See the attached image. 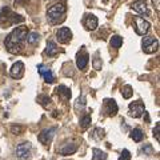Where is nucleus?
<instances>
[{
  "label": "nucleus",
  "mask_w": 160,
  "mask_h": 160,
  "mask_svg": "<svg viewBox=\"0 0 160 160\" xmlns=\"http://www.w3.org/2000/svg\"><path fill=\"white\" fill-rule=\"evenodd\" d=\"M28 27H16L4 40V46L9 53H20L28 35Z\"/></svg>",
  "instance_id": "f257e3e1"
},
{
  "label": "nucleus",
  "mask_w": 160,
  "mask_h": 160,
  "mask_svg": "<svg viewBox=\"0 0 160 160\" xmlns=\"http://www.w3.org/2000/svg\"><path fill=\"white\" fill-rule=\"evenodd\" d=\"M66 12H67L66 4L63 2L56 3V4H53V6L49 7L48 12H47V19H48L49 23L53 24V26L55 24H60L66 20Z\"/></svg>",
  "instance_id": "f03ea898"
},
{
  "label": "nucleus",
  "mask_w": 160,
  "mask_h": 160,
  "mask_svg": "<svg viewBox=\"0 0 160 160\" xmlns=\"http://www.w3.org/2000/svg\"><path fill=\"white\" fill-rule=\"evenodd\" d=\"M24 18L18 13H13L8 7H4L0 12V24L2 26H8V24H19L23 23Z\"/></svg>",
  "instance_id": "7ed1b4c3"
},
{
  "label": "nucleus",
  "mask_w": 160,
  "mask_h": 160,
  "mask_svg": "<svg viewBox=\"0 0 160 160\" xmlns=\"http://www.w3.org/2000/svg\"><path fill=\"white\" fill-rule=\"evenodd\" d=\"M32 144L29 142H24V143H20L19 146L15 149V153L16 156L22 160H29L32 158Z\"/></svg>",
  "instance_id": "20e7f679"
},
{
  "label": "nucleus",
  "mask_w": 160,
  "mask_h": 160,
  "mask_svg": "<svg viewBox=\"0 0 160 160\" xmlns=\"http://www.w3.org/2000/svg\"><path fill=\"white\" fill-rule=\"evenodd\" d=\"M142 48L146 53H153L159 48V40L153 36H146L142 40Z\"/></svg>",
  "instance_id": "39448f33"
},
{
  "label": "nucleus",
  "mask_w": 160,
  "mask_h": 160,
  "mask_svg": "<svg viewBox=\"0 0 160 160\" xmlns=\"http://www.w3.org/2000/svg\"><path fill=\"white\" fill-rule=\"evenodd\" d=\"M151 28V24L147 20H144L143 18L136 16L135 18V29H136V33L140 35V36H144Z\"/></svg>",
  "instance_id": "423d86ee"
},
{
  "label": "nucleus",
  "mask_w": 160,
  "mask_h": 160,
  "mask_svg": "<svg viewBox=\"0 0 160 160\" xmlns=\"http://www.w3.org/2000/svg\"><path fill=\"white\" fill-rule=\"evenodd\" d=\"M55 132H56V127H51V128H46V129H43L42 132L39 133V140H40V143H43V144H49L52 142V139L55 136Z\"/></svg>",
  "instance_id": "0eeeda50"
},
{
  "label": "nucleus",
  "mask_w": 160,
  "mask_h": 160,
  "mask_svg": "<svg viewBox=\"0 0 160 160\" xmlns=\"http://www.w3.org/2000/svg\"><path fill=\"white\" fill-rule=\"evenodd\" d=\"M144 104L140 102V100H138V102H133L129 104V116L131 118H140L142 115L144 113Z\"/></svg>",
  "instance_id": "6e6552de"
},
{
  "label": "nucleus",
  "mask_w": 160,
  "mask_h": 160,
  "mask_svg": "<svg viewBox=\"0 0 160 160\" xmlns=\"http://www.w3.org/2000/svg\"><path fill=\"white\" fill-rule=\"evenodd\" d=\"M103 109H104V112H106L107 116L112 118V116H115V115L118 113L119 107H118V104H116V102H115L113 99H106V100H104Z\"/></svg>",
  "instance_id": "1a4fd4ad"
},
{
  "label": "nucleus",
  "mask_w": 160,
  "mask_h": 160,
  "mask_svg": "<svg viewBox=\"0 0 160 160\" xmlns=\"http://www.w3.org/2000/svg\"><path fill=\"white\" fill-rule=\"evenodd\" d=\"M56 39H58V42L59 43H62V44H67L71 42V39H72V32H71V29L67 28V27H62L59 29V31L56 32Z\"/></svg>",
  "instance_id": "9d476101"
},
{
  "label": "nucleus",
  "mask_w": 160,
  "mask_h": 160,
  "mask_svg": "<svg viewBox=\"0 0 160 160\" xmlns=\"http://www.w3.org/2000/svg\"><path fill=\"white\" fill-rule=\"evenodd\" d=\"M38 69H39V73L44 78V80H46L48 84H52L55 82V76H53V73H52V71L49 68H47L46 66H43V64H39Z\"/></svg>",
  "instance_id": "9b49d317"
},
{
  "label": "nucleus",
  "mask_w": 160,
  "mask_h": 160,
  "mask_svg": "<svg viewBox=\"0 0 160 160\" xmlns=\"http://www.w3.org/2000/svg\"><path fill=\"white\" fill-rule=\"evenodd\" d=\"M131 8L133 9V11H136L138 13H140V15H146V16L149 15V9H148L147 3L144 2V0H138V2L132 3Z\"/></svg>",
  "instance_id": "f8f14e48"
},
{
  "label": "nucleus",
  "mask_w": 160,
  "mask_h": 160,
  "mask_svg": "<svg viewBox=\"0 0 160 160\" xmlns=\"http://www.w3.org/2000/svg\"><path fill=\"white\" fill-rule=\"evenodd\" d=\"M83 24H84V27H86V29H88V31H95V29L98 28L99 22H98V18L95 16V15H87L83 20Z\"/></svg>",
  "instance_id": "ddd939ff"
},
{
  "label": "nucleus",
  "mask_w": 160,
  "mask_h": 160,
  "mask_svg": "<svg viewBox=\"0 0 160 160\" xmlns=\"http://www.w3.org/2000/svg\"><path fill=\"white\" fill-rule=\"evenodd\" d=\"M88 62H89V55L84 51L82 52H79L78 53V56H76V67L79 69H84L87 66H88Z\"/></svg>",
  "instance_id": "4468645a"
},
{
  "label": "nucleus",
  "mask_w": 160,
  "mask_h": 160,
  "mask_svg": "<svg viewBox=\"0 0 160 160\" xmlns=\"http://www.w3.org/2000/svg\"><path fill=\"white\" fill-rule=\"evenodd\" d=\"M9 73H11V76L13 79H22L23 75H24V64L22 62H16L12 66L11 71H9Z\"/></svg>",
  "instance_id": "2eb2a0df"
},
{
  "label": "nucleus",
  "mask_w": 160,
  "mask_h": 160,
  "mask_svg": "<svg viewBox=\"0 0 160 160\" xmlns=\"http://www.w3.org/2000/svg\"><path fill=\"white\" fill-rule=\"evenodd\" d=\"M59 52V48L56 46V43L55 42H47V47H46V53L48 55V56H55V55H58Z\"/></svg>",
  "instance_id": "dca6fc26"
},
{
  "label": "nucleus",
  "mask_w": 160,
  "mask_h": 160,
  "mask_svg": "<svg viewBox=\"0 0 160 160\" xmlns=\"http://www.w3.org/2000/svg\"><path fill=\"white\" fill-rule=\"evenodd\" d=\"M78 151V146L76 144H67V146H64L62 149H60V153L64 155V156H67V155H72Z\"/></svg>",
  "instance_id": "f3484780"
},
{
  "label": "nucleus",
  "mask_w": 160,
  "mask_h": 160,
  "mask_svg": "<svg viewBox=\"0 0 160 160\" xmlns=\"http://www.w3.org/2000/svg\"><path fill=\"white\" fill-rule=\"evenodd\" d=\"M129 136H131V139L133 142H142L143 138H144V133L140 128H133L131 131V133H129Z\"/></svg>",
  "instance_id": "a211bd4d"
},
{
  "label": "nucleus",
  "mask_w": 160,
  "mask_h": 160,
  "mask_svg": "<svg viewBox=\"0 0 160 160\" xmlns=\"http://www.w3.org/2000/svg\"><path fill=\"white\" fill-rule=\"evenodd\" d=\"M56 92H58V95L63 96L64 99H69V98H71V89H69L68 87H66V86L56 87Z\"/></svg>",
  "instance_id": "6ab92c4d"
},
{
  "label": "nucleus",
  "mask_w": 160,
  "mask_h": 160,
  "mask_svg": "<svg viewBox=\"0 0 160 160\" xmlns=\"http://www.w3.org/2000/svg\"><path fill=\"white\" fill-rule=\"evenodd\" d=\"M40 40V35L38 32H28L27 35V42L28 44H31V46H35V44H38Z\"/></svg>",
  "instance_id": "aec40b11"
},
{
  "label": "nucleus",
  "mask_w": 160,
  "mask_h": 160,
  "mask_svg": "<svg viewBox=\"0 0 160 160\" xmlns=\"http://www.w3.org/2000/svg\"><path fill=\"white\" fill-rule=\"evenodd\" d=\"M92 160H107V153L100 151L98 148H93L92 149Z\"/></svg>",
  "instance_id": "412c9836"
},
{
  "label": "nucleus",
  "mask_w": 160,
  "mask_h": 160,
  "mask_svg": "<svg viewBox=\"0 0 160 160\" xmlns=\"http://www.w3.org/2000/svg\"><path fill=\"white\" fill-rule=\"evenodd\" d=\"M111 46L113 48H120L122 47V44H123V38L122 36H119V35H115V36L111 38Z\"/></svg>",
  "instance_id": "4be33fe9"
},
{
  "label": "nucleus",
  "mask_w": 160,
  "mask_h": 160,
  "mask_svg": "<svg viewBox=\"0 0 160 160\" xmlns=\"http://www.w3.org/2000/svg\"><path fill=\"white\" fill-rule=\"evenodd\" d=\"M38 102L42 104L44 108H48L51 106V99H49L47 95H40V96H38Z\"/></svg>",
  "instance_id": "5701e85b"
},
{
  "label": "nucleus",
  "mask_w": 160,
  "mask_h": 160,
  "mask_svg": "<svg viewBox=\"0 0 160 160\" xmlns=\"http://www.w3.org/2000/svg\"><path fill=\"white\" fill-rule=\"evenodd\" d=\"M122 95H123V98L124 99H129L133 95V89L131 86H124L122 88Z\"/></svg>",
  "instance_id": "b1692460"
},
{
  "label": "nucleus",
  "mask_w": 160,
  "mask_h": 160,
  "mask_svg": "<svg viewBox=\"0 0 160 160\" xmlns=\"http://www.w3.org/2000/svg\"><path fill=\"white\" fill-rule=\"evenodd\" d=\"M89 126H91V116L89 115H86V116H83L80 119V127L83 129H87Z\"/></svg>",
  "instance_id": "393cba45"
},
{
  "label": "nucleus",
  "mask_w": 160,
  "mask_h": 160,
  "mask_svg": "<svg viewBox=\"0 0 160 160\" xmlns=\"http://www.w3.org/2000/svg\"><path fill=\"white\" fill-rule=\"evenodd\" d=\"M92 138L96 140H102L104 138V129L103 128H95V131L92 133Z\"/></svg>",
  "instance_id": "a878e982"
},
{
  "label": "nucleus",
  "mask_w": 160,
  "mask_h": 160,
  "mask_svg": "<svg viewBox=\"0 0 160 160\" xmlns=\"http://www.w3.org/2000/svg\"><path fill=\"white\" fill-rule=\"evenodd\" d=\"M131 159V153H129L128 149H123L122 153H120L119 156V160H129Z\"/></svg>",
  "instance_id": "bb28decb"
},
{
  "label": "nucleus",
  "mask_w": 160,
  "mask_h": 160,
  "mask_svg": "<svg viewBox=\"0 0 160 160\" xmlns=\"http://www.w3.org/2000/svg\"><path fill=\"white\" fill-rule=\"evenodd\" d=\"M11 132L15 133V135H20L23 132V127H20V126H12L11 127Z\"/></svg>",
  "instance_id": "cd10ccee"
},
{
  "label": "nucleus",
  "mask_w": 160,
  "mask_h": 160,
  "mask_svg": "<svg viewBox=\"0 0 160 160\" xmlns=\"http://www.w3.org/2000/svg\"><path fill=\"white\" fill-rule=\"evenodd\" d=\"M159 131H160V124L159 123H156V126H155V128H153V136H155V139L158 140H160V138H159Z\"/></svg>",
  "instance_id": "c85d7f7f"
},
{
  "label": "nucleus",
  "mask_w": 160,
  "mask_h": 160,
  "mask_svg": "<svg viewBox=\"0 0 160 160\" xmlns=\"http://www.w3.org/2000/svg\"><path fill=\"white\" fill-rule=\"evenodd\" d=\"M152 151H153V149H152V147L149 146V144H147L146 147H143V152H144V155H151Z\"/></svg>",
  "instance_id": "c756f323"
},
{
  "label": "nucleus",
  "mask_w": 160,
  "mask_h": 160,
  "mask_svg": "<svg viewBox=\"0 0 160 160\" xmlns=\"http://www.w3.org/2000/svg\"><path fill=\"white\" fill-rule=\"evenodd\" d=\"M152 2H153V6L156 7V9L159 11V0H152Z\"/></svg>",
  "instance_id": "7c9ffc66"
}]
</instances>
